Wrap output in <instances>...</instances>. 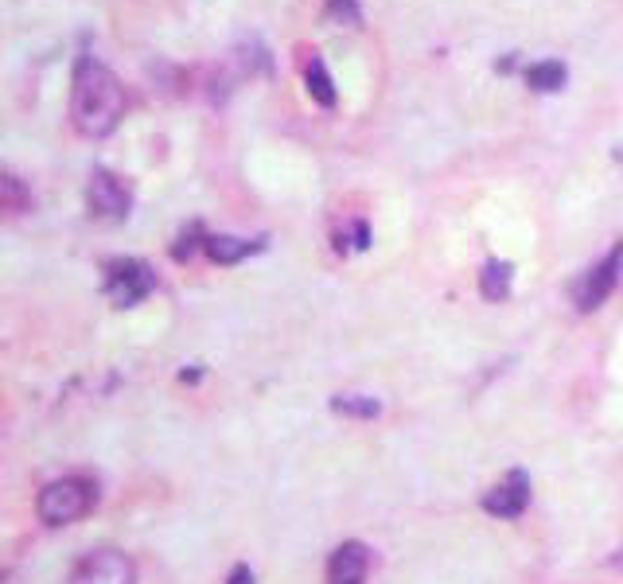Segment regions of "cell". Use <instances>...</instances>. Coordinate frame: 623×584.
Returning <instances> with one entry per match:
<instances>
[{"label": "cell", "instance_id": "cell-12", "mask_svg": "<svg viewBox=\"0 0 623 584\" xmlns=\"http://www.w3.org/2000/svg\"><path fill=\"white\" fill-rule=\"evenodd\" d=\"M565 78H569V67L561 59H542V63L526 67V86L538 94H557L565 86Z\"/></svg>", "mask_w": 623, "mask_h": 584}, {"label": "cell", "instance_id": "cell-11", "mask_svg": "<svg viewBox=\"0 0 623 584\" xmlns=\"http://www.w3.org/2000/svg\"><path fill=\"white\" fill-rule=\"evenodd\" d=\"M511 285H514V265L511 261L491 257V261L483 265V273H479V292H483V300H491V304L507 300V296H511Z\"/></svg>", "mask_w": 623, "mask_h": 584}, {"label": "cell", "instance_id": "cell-1", "mask_svg": "<svg viewBox=\"0 0 623 584\" xmlns=\"http://www.w3.org/2000/svg\"><path fill=\"white\" fill-rule=\"evenodd\" d=\"M125 117V86L121 78L98 63L94 55H82L71 74V121L90 141L110 137Z\"/></svg>", "mask_w": 623, "mask_h": 584}, {"label": "cell", "instance_id": "cell-14", "mask_svg": "<svg viewBox=\"0 0 623 584\" xmlns=\"http://www.w3.org/2000/svg\"><path fill=\"white\" fill-rule=\"evenodd\" d=\"M0 191H4V211H8V215H24V211H32V191L24 187V180H20V176L4 172Z\"/></svg>", "mask_w": 623, "mask_h": 584}, {"label": "cell", "instance_id": "cell-9", "mask_svg": "<svg viewBox=\"0 0 623 584\" xmlns=\"http://www.w3.org/2000/svg\"><path fill=\"white\" fill-rule=\"evenodd\" d=\"M269 246V238L261 234V238H234V234H211L207 238V257L211 261H219V265H238V261H246V257L261 254Z\"/></svg>", "mask_w": 623, "mask_h": 584}, {"label": "cell", "instance_id": "cell-15", "mask_svg": "<svg viewBox=\"0 0 623 584\" xmlns=\"http://www.w3.org/2000/svg\"><path fill=\"white\" fill-rule=\"evenodd\" d=\"M324 16H328V24H335V28H359L363 24L359 0H328L324 4Z\"/></svg>", "mask_w": 623, "mask_h": 584}, {"label": "cell", "instance_id": "cell-3", "mask_svg": "<svg viewBox=\"0 0 623 584\" xmlns=\"http://www.w3.org/2000/svg\"><path fill=\"white\" fill-rule=\"evenodd\" d=\"M102 289H106V296L117 308H133V304H141L148 292L156 289V273L141 257H113V261H106Z\"/></svg>", "mask_w": 623, "mask_h": 584}, {"label": "cell", "instance_id": "cell-6", "mask_svg": "<svg viewBox=\"0 0 623 584\" xmlns=\"http://www.w3.org/2000/svg\"><path fill=\"white\" fill-rule=\"evenodd\" d=\"M620 273H623V242L612 246V250L581 277V285H577V308H581V312H596V308L616 292Z\"/></svg>", "mask_w": 623, "mask_h": 584}, {"label": "cell", "instance_id": "cell-17", "mask_svg": "<svg viewBox=\"0 0 623 584\" xmlns=\"http://www.w3.org/2000/svg\"><path fill=\"white\" fill-rule=\"evenodd\" d=\"M226 584H254V569H250V565H234Z\"/></svg>", "mask_w": 623, "mask_h": 584}, {"label": "cell", "instance_id": "cell-16", "mask_svg": "<svg viewBox=\"0 0 623 584\" xmlns=\"http://www.w3.org/2000/svg\"><path fill=\"white\" fill-rule=\"evenodd\" d=\"M207 238H211V234H203V226L191 222V226L180 230V238L172 242V257H176V261H191L195 250H207Z\"/></svg>", "mask_w": 623, "mask_h": 584}, {"label": "cell", "instance_id": "cell-13", "mask_svg": "<svg viewBox=\"0 0 623 584\" xmlns=\"http://www.w3.org/2000/svg\"><path fill=\"white\" fill-rule=\"evenodd\" d=\"M331 409L343 417H355V421H374L382 413V402L367 398V394H339V398H331Z\"/></svg>", "mask_w": 623, "mask_h": 584}, {"label": "cell", "instance_id": "cell-10", "mask_svg": "<svg viewBox=\"0 0 623 584\" xmlns=\"http://www.w3.org/2000/svg\"><path fill=\"white\" fill-rule=\"evenodd\" d=\"M304 86H308V98H312L316 106L335 110L339 94H335V82H331V74H328V63H324L316 51H312V55H308V63H304Z\"/></svg>", "mask_w": 623, "mask_h": 584}, {"label": "cell", "instance_id": "cell-2", "mask_svg": "<svg viewBox=\"0 0 623 584\" xmlns=\"http://www.w3.org/2000/svg\"><path fill=\"white\" fill-rule=\"evenodd\" d=\"M98 487L82 475H63L55 483H47L36 499V514L43 526H71L82 514L94 507Z\"/></svg>", "mask_w": 623, "mask_h": 584}, {"label": "cell", "instance_id": "cell-8", "mask_svg": "<svg viewBox=\"0 0 623 584\" xmlns=\"http://www.w3.org/2000/svg\"><path fill=\"white\" fill-rule=\"evenodd\" d=\"M370 569V549L363 542H343L328 561V584H363Z\"/></svg>", "mask_w": 623, "mask_h": 584}, {"label": "cell", "instance_id": "cell-5", "mask_svg": "<svg viewBox=\"0 0 623 584\" xmlns=\"http://www.w3.org/2000/svg\"><path fill=\"white\" fill-rule=\"evenodd\" d=\"M71 584H137V565L121 549H94L74 565Z\"/></svg>", "mask_w": 623, "mask_h": 584}, {"label": "cell", "instance_id": "cell-7", "mask_svg": "<svg viewBox=\"0 0 623 584\" xmlns=\"http://www.w3.org/2000/svg\"><path fill=\"white\" fill-rule=\"evenodd\" d=\"M530 507V475L511 472L499 487H491L483 495V511L491 518H522V511Z\"/></svg>", "mask_w": 623, "mask_h": 584}, {"label": "cell", "instance_id": "cell-4", "mask_svg": "<svg viewBox=\"0 0 623 584\" xmlns=\"http://www.w3.org/2000/svg\"><path fill=\"white\" fill-rule=\"evenodd\" d=\"M86 203H90V215L121 222L133 211V191L121 176H113L110 168H94L90 183H86Z\"/></svg>", "mask_w": 623, "mask_h": 584}]
</instances>
